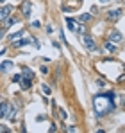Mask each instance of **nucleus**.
<instances>
[{
	"label": "nucleus",
	"instance_id": "4",
	"mask_svg": "<svg viewBox=\"0 0 125 133\" xmlns=\"http://www.w3.org/2000/svg\"><path fill=\"white\" fill-rule=\"evenodd\" d=\"M82 45L88 49V50H95L97 49V43H95V40L89 36V34H84L82 36Z\"/></svg>",
	"mask_w": 125,
	"mask_h": 133
},
{
	"label": "nucleus",
	"instance_id": "5",
	"mask_svg": "<svg viewBox=\"0 0 125 133\" xmlns=\"http://www.w3.org/2000/svg\"><path fill=\"white\" fill-rule=\"evenodd\" d=\"M11 13H13V7L11 5H2L0 7V22H5L11 16Z\"/></svg>",
	"mask_w": 125,
	"mask_h": 133
},
{
	"label": "nucleus",
	"instance_id": "23",
	"mask_svg": "<svg viewBox=\"0 0 125 133\" xmlns=\"http://www.w3.org/2000/svg\"><path fill=\"white\" fill-rule=\"evenodd\" d=\"M59 111H61V117H62V119H66V117H68V115H66V111H64V110H59Z\"/></svg>",
	"mask_w": 125,
	"mask_h": 133
},
{
	"label": "nucleus",
	"instance_id": "20",
	"mask_svg": "<svg viewBox=\"0 0 125 133\" xmlns=\"http://www.w3.org/2000/svg\"><path fill=\"white\" fill-rule=\"evenodd\" d=\"M41 74H48V68H46V66H45V65L41 66Z\"/></svg>",
	"mask_w": 125,
	"mask_h": 133
},
{
	"label": "nucleus",
	"instance_id": "1",
	"mask_svg": "<svg viewBox=\"0 0 125 133\" xmlns=\"http://www.w3.org/2000/svg\"><path fill=\"white\" fill-rule=\"evenodd\" d=\"M93 106L98 117L107 115L111 111H114L116 104H114V94L113 92H104V94H97L93 97Z\"/></svg>",
	"mask_w": 125,
	"mask_h": 133
},
{
	"label": "nucleus",
	"instance_id": "6",
	"mask_svg": "<svg viewBox=\"0 0 125 133\" xmlns=\"http://www.w3.org/2000/svg\"><path fill=\"white\" fill-rule=\"evenodd\" d=\"M21 15H23L25 18H29V16L32 15V4H30L29 0H25V2L21 4Z\"/></svg>",
	"mask_w": 125,
	"mask_h": 133
},
{
	"label": "nucleus",
	"instance_id": "15",
	"mask_svg": "<svg viewBox=\"0 0 125 133\" xmlns=\"http://www.w3.org/2000/svg\"><path fill=\"white\" fill-rule=\"evenodd\" d=\"M41 90H43V94H46V95H48V94L52 92V90H50V87H48V85H45V83L41 85Z\"/></svg>",
	"mask_w": 125,
	"mask_h": 133
},
{
	"label": "nucleus",
	"instance_id": "19",
	"mask_svg": "<svg viewBox=\"0 0 125 133\" xmlns=\"http://www.w3.org/2000/svg\"><path fill=\"white\" fill-rule=\"evenodd\" d=\"M97 85H98V87H105V81H104V79H98Z\"/></svg>",
	"mask_w": 125,
	"mask_h": 133
},
{
	"label": "nucleus",
	"instance_id": "2",
	"mask_svg": "<svg viewBox=\"0 0 125 133\" xmlns=\"http://www.w3.org/2000/svg\"><path fill=\"white\" fill-rule=\"evenodd\" d=\"M32 43L36 49H40V42L36 40V38H21V40H16V42H13V47L14 49H21V47H25V45Z\"/></svg>",
	"mask_w": 125,
	"mask_h": 133
},
{
	"label": "nucleus",
	"instance_id": "11",
	"mask_svg": "<svg viewBox=\"0 0 125 133\" xmlns=\"http://www.w3.org/2000/svg\"><path fill=\"white\" fill-rule=\"evenodd\" d=\"M13 68V61H2L0 63V72H9Z\"/></svg>",
	"mask_w": 125,
	"mask_h": 133
},
{
	"label": "nucleus",
	"instance_id": "28",
	"mask_svg": "<svg viewBox=\"0 0 125 133\" xmlns=\"http://www.w3.org/2000/svg\"><path fill=\"white\" fill-rule=\"evenodd\" d=\"M0 2H4V0H0Z\"/></svg>",
	"mask_w": 125,
	"mask_h": 133
},
{
	"label": "nucleus",
	"instance_id": "8",
	"mask_svg": "<svg viewBox=\"0 0 125 133\" xmlns=\"http://www.w3.org/2000/svg\"><path fill=\"white\" fill-rule=\"evenodd\" d=\"M122 40H123V36L118 32V31H113L111 34H109V42H113V43H122Z\"/></svg>",
	"mask_w": 125,
	"mask_h": 133
},
{
	"label": "nucleus",
	"instance_id": "3",
	"mask_svg": "<svg viewBox=\"0 0 125 133\" xmlns=\"http://www.w3.org/2000/svg\"><path fill=\"white\" fill-rule=\"evenodd\" d=\"M66 25H68V29L72 31V32H77V34H82L84 32V25H81V23L77 22V20H73V18H66Z\"/></svg>",
	"mask_w": 125,
	"mask_h": 133
},
{
	"label": "nucleus",
	"instance_id": "12",
	"mask_svg": "<svg viewBox=\"0 0 125 133\" xmlns=\"http://www.w3.org/2000/svg\"><path fill=\"white\" fill-rule=\"evenodd\" d=\"M21 36H23V31H18V32H14V34H11V36H9V42L13 43V42H16V40H20Z\"/></svg>",
	"mask_w": 125,
	"mask_h": 133
},
{
	"label": "nucleus",
	"instance_id": "17",
	"mask_svg": "<svg viewBox=\"0 0 125 133\" xmlns=\"http://www.w3.org/2000/svg\"><path fill=\"white\" fill-rule=\"evenodd\" d=\"M21 77H23V76H20V74H16V76L13 77V83H20V81H21Z\"/></svg>",
	"mask_w": 125,
	"mask_h": 133
},
{
	"label": "nucleus",
	"instance_id": "18",
	"mask_svg": "<svg viewBox=\"0 0 125 133\" xmlns=\"http://www.w3.org/2000/svg\"><path fill=\"white\" fill-rule=\"evenodd\" d=\"M66 131H68V133H75L77 130H75V126H68V128H66Z\"/></svg>",
	"mask_w": 125,
	"mask_h": 133
},
{
	"label": "nucleus",
	"instance_id": "13",
	"mask_svg": "<svg viewBox=\"0 0 125 133\" xmlns=\"http://www.w3.org/2000/svg\"><path fill=\"white\" fill-rule=\"evenodd\" d=\"M91 18H93V15H88V13H86V15H81V16H79V22L81 23H88Z\"/></svg>",
	"mask_w": 125,
	"mask_h": 133
},
{
	"label": "nucleus",
	"instance_id": "25",
	"mask_svg": "<svg viewBox=\"0 0 125 133\" xmlns=\"http://www.w3.org/2000/svg\"><path fill=\"white\" fill-rule=\"evenodd\" d=\"M2 38H4V31H0V40H2Z\"/></svg>",
	"mask_w": 125,
	"mask_h": 133
},
{
	"label": "nucleus",
	"instance_id": "9",
	"mask_svg": "<svg viewBox=\"0 0 125 133\" xmlns=\"http://www.w3.org/2000/svg\"><path fill=\"white\" fill-rule=\"evenodd\" d=\"M21 76H23V74H21ZM30 81H32V77H27V76H23V77H21V81H20L21 90H29V88H30V87H32V83H30Z\"/></svg>",
	"mask_w": 125,
	"mask_h": 133
},
{
	"label": "nucleus",
	"instance_id": "21",
	"mask_svg": "<svg viewBox=\"0 0 125 133\" xmlns=\"http://www.w3.org/2000/svg\"><path fill=\"white\" fill-rule=\"evenodd\" d=\"M97 13H98V9H97V7L93 5V7H91V15H97Z\"/></svg>",
	"mask_w": 125,
	"mask_h": 133
},
{
	"label": "nucleus",
	"instance_id": "16",
	"mask_svg": "<svg viewBox=\"0 0 125 133\" xmlns=\"http://www.w3.org/2000/svg\"><path fill=\"white\" fill-rule=\"evenodd\" d=\"M23 76H27V77H34L32 70H29V68H23Z\"/></svg>",
	"mask_w": 125,
	"mask_h": 133
},
{
	"label": "nucleus",
	"instance_id": "14",
	"mask_svg": "<svg viewBox=\"0 0 125 133\" xmlns=\"http://www.w3.org/2000/svg\"><path fill=\"white\" fill-rule=\"evenodd\" d=\"M105 49H107L109 52H114V50H116V45L113 43V42H109V40H107V43H105Z\"/></svg>",
	"mask_w": 125,
	"mask_h": 133
},
{
	"label": "nucleus",
	"instance_id": "22",
	"mask_svg": "<svg viewBox=\"0 0 125 133\" xmlns=\"http://www.w3.org/2000/svg\"><path fill=\"white\" fill-rule=\"evenodd\" d=\"M32 27H36V29H38V27H41V23H40V22H32Z\"/></svg>",
	"mask_w": 125,
	"mask_h": 133
},
{
	"label": "nucleus",
	"instance_id": "27",
	"mask_svg": "<svg viewBox=\"0 0 125 133\" xmlns=\"http://www.w3.org/2000/svg\"><path fill=\"white\" fill-rule=\"evenodd\" d=\"M100 2H107V0H100Z\"/></svg>",
	"mask_w": 125,
	"mask_h": 133
},
{
	"label": "nucleus",
	"instance_id": "10",
	"mask_svg": "<svg viewBox=\"0 0 125 133\" xmlns=\"http://www.w3.org/2000/svg\"><path fill=\"white\" fill-rule=\"evenodd\" d=\"M7 111H9V103H2L0 104V119H5L7 117Z\"/></svg>",
	"mask_w": 125,
	"mask_h": 133
},
{
	"label": "nucleus",
	"instance_id": "24",
	"mask_svg": "<svg viewBox=\"0 0 125 133\" xmlns=\"http://www.w3.org/2000/svg\"><path fill=\"white\" fill-rule=\"evenodd\" d=\"M2 131H9V130H7V128H4V126H0V133Z\"/></svg>",
	"mask_w": 125,
	"mask_h": 133
},
{
	"label": "nucleus",
	"instance_id": "7",
	"mask_svg": "<svg viewBox=\"0 0 125 133\" xmlns=\"http://www.w3.org/2000/svg\"><path fill=\"white\" fill-rule=\"evenodd\" d=\"M120 16H122V9H120V7H116V9H109V11H107V18L113 20V22L118 20Z\"/></svg>",
	"mask_w": 125,
	"mask_h": 133
},
{
	"label": "nucleus",
	"instance_id": "26",
	"mask_svg": "<svg viewBox=\"0 0 125 133\" xmlns=\"http://www.w3.org/2000/svg\"><path fill=\"white\" fill-rule=\"evenodd\" d=\"M4 52H5V50H4V49H2V50H0V56H2V54H4Z\"/></svg>",
	"mask_w": 125,
	"mask_h": 133
}]
</instances>
